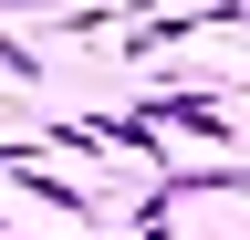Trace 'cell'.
<instances>
[{"instance_id":"obj_1","label":"cell","mask_w":250,"mask_h":240,"mask_svg":"<svg viewBox=\"0 0 250 240\" xmlns=\"http://www.w3.org/2000/svg\"><path fill=\"white\" fill-rule=\"evenodd\" d=\"M0 177H11L21 198H42V209H73V219H104V188H73V177H42L21 136H0Z\"/></svg>"},{"instance_id":"obj_2","label":"cell","mask_w":250,"mask_h":240,"mask_svg":"<svg viewBox=\"0 0 250 240\" xmlns=\"http://www.w3.org/2000/svg\"><path fill=\"white\" fill-rule=\"evenodd\" d=\"M136 115H146V126H188V136H208L219 157H240V115H229V105H208V94H146Z\"/></svg>"},{"instance_id":"obj_3","label":"cell","mask_w":250,"mask_h":240,"mask_svg":"<svg viewBox=\"0 0 250 240\" xmlns=\"http://www.w3.org/2000/svg\"><path fill=\"white\" fill-rule=\"evenodd\" d=\"M83 136L94 146H125V167H156V157H167V126H146L136 105H125V115H83Z\"/></svg>"},{"instance_id":"obj_4","label":"cell","mask_w":250,"mask_h":240,"mask_svg":"<svg viewBox=\"0 0 250 240\" xmlns=\"http://www.w3.org/2000/svg\"><path fill=\"white\" fill-rule=\"evenodd\" d=\"M0 73H21V84H42V52H31V42L11 32V21H0Z\"/></svg>"},{"instance_id":"obj_5","label":"cell","mask_w":250,"mask_h":240,"mask_svg":"<svg viewBox=\"0 0 250 240\" xmlns=\"http://www.w3.org/2000/svg\"><path fill=\"white\" fill-rule=\"evenodd\" d=\"M0 136H11V126H0Z\"/></svg>"}]
</instances>
